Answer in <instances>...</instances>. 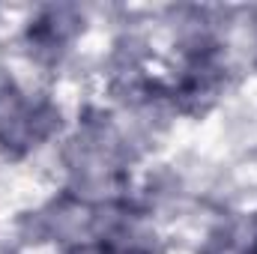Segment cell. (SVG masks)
Returning <instances> with one entry per match:
<instances>
[{"label":"cell","instance_id":"obj_5","mask_svg":"<svg viewBox=\"0 0 257 254\" xmlns=\"http://www.w3.org/2000/svg\"><path fill=\"white\" fill-rule=\"evenodd\" d=\"M75 254H147L138 245H126V242H117V239H102V242H93V245H81Z\"/></svg>","mask_w":257,"mask_h":254},{"label":"cell","instance_id":"obj_3","mask_svg":"<svg viewBox=\"0 0 257 254\" xmlns=\"http://www.w3.org/2000/svg\"><path fill=\"white\" fill-rule=\"evenodd\" d=\"M72 24L75 21L69 18V9H45L36 21H30L27 39H30V45L39 54L42 51L57 54L66 42H69V36H72Z\"/></svg>","mask_w":257,"mask_h":254},{"label":"cell","instance_id":"obj_4","mask_svg":"<svg viewBox=\"0 0 257 254\" xmlns=\"http://www.w3.org/2000/svg\"><path fill=\"white\" fill-rule=\"evenodd\" d=\"M206 254H257V215L239 218L215 233Z\"/></svg>","mask_w":257,"mask_h":254},{"label":"cell","instance_id":"obj_2","mask_svg":"<svg viewBox=\"0 0 257 254\" xmlns=\"http://www.w3.org/2000/svg\"><path fill=\"white\" fill-rule=\"evenodd\" d=\"M60 114L51 102L30 96L15 81H0V144L12 153L39 147L54 129Z\"/></svg>","mask_w":257,"mask_h":254},{"label":"cell","instance_id":"obj_1","mask_svg":"<svg viewBox=\"0 0 257 254\" xmlns=\"http://www.w3.org/2000/svg\"><path fill=\"white\" fill-rule=\"evenodd\" d=\"M177 27L162 33L165 48L147 36L126 57V81L144 99L171 102L180 111L203 114L224 87V51L197 18H174Z\"/></svg>","mask_w":257,"mask_h":254}]
</instances>
